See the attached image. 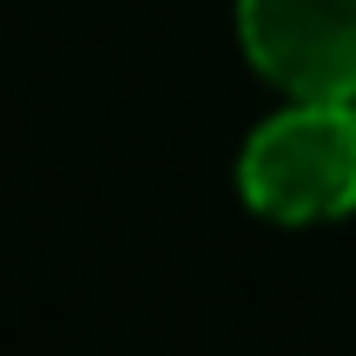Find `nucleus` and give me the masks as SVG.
Returning a JSON list of instances; mask_svg holds the SVG:
<instances>
[{
  "label": "nucleus",
  "instance_id": "f257e3e1",
  "mask_svg": "<svg viewBox=\"0 0 356 356\" xmlns=\"http://www.w3.org/2000/svg\"><path fill=\"white\" fill-rule=\"evenodd\" d=\"M238 191L257 218L323 225L356 211V99H291L244 139Z\"/></svg>",
  "mask_w": 356,
  "mask_h": 356
},
{
  "label": "nucleus",
  "instance_id": "f03ea898",
  "mask_svg": "<svg viewBox=\"0 0 356 356\" xmlns=\"http://www.w3.org/2000/svg\"><path fill=\"white\" fill-rule=\"evenodd\" d=\"M238 40L291 99H356V0H238Z\"/></svg>",
  "mask_w": 356,
  "mask_h": 356
}]
</instances>
